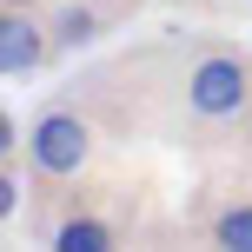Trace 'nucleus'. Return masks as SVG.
I'll use <instances>...</instances> for the list:
<instances>
[{
    "instance_id": "obj_1",
    "label": "nucleus",
    "mask_w": 252,
    "mask_h": 252,
    "mask_svg": "<svg viewBox=\"0 0 252 252\" xmlns=\"http://www.w3.org/2000/svg\"><path fill=\"white\" fill-rule=\"evenodd\" d=\"M179 100H186L192 120L206 126H252V53H232V47H206L186 60L179 73Z\"/></svg>"
},
{
    "instance_id": "obj_2",
    "label": "nucleus",
    "mask_w": 252,
    "mask_h": 252,
    "mask_svg": "<svg viewBox=\"0 0 252 252\" xmlns=\"http://www.w3.org/2000/svg\"><path fill=\"white\" fill-rule=\"evenodd\" d=\"M27 153H33V166L47 179H73L87 173L93 159V126L73 113V106H47V113L33 120V133H27Z\"/></svg>"
},
{
    "instance_id": "obj_3",
    "label": "nucleus",
    "mask_w": 252,
    "mask_h": 252,
    "mask_svg": "<svg viewBox=\"0 0 252 252\" xmlns=\"http://www.w3.org/2000/svg\"><path fill=\"white\" fill-rule=\"evenodd\" d=\"M47 60H53V27L40 20L33 7L13 0V7L0 13V73H7V80H27V73H40Z\"/></svg>"
},
{
    "instance_id": "obj_4",
    "label": "nucleus",
    "mask_w": 252,
    "mask_h": 252,
    "mask_svg": "<svg viewBox=\"0 0 252 252\" xmlns=\"http://www.w3.org/2000/svg\"><path fill=\"white\" fill-rule=\"evenodd\" d=\"M100 7L106 0H66L60 13H53V53H80V47H93L100 40Z\"/></svg>"
},
{
    "instance_id": "obj_5",
    "label": "nucleus",
    "mask_w": 252,
    "mask_h": 252,
    "mask_svg": "<svg viewBox=\"0 0 252 252\" xmlns=\"http://www.w3.org/2000/svg\"><path fill=\"white\" fill-rule=\"evenodd\" d=\"M53 246L60 252H106V246H120V232L106 226L100 213H66L60 232H53Z\"/></svg>"
},
{
    "instance_id": "obj_6",
    "label": "nucleus",
    "mask_w": 252,
    "mask_h": 252,
    "mask_svg": "<svg viewBox=\"0 0 252 252\" xmlns=\"http://www.w3.org/2000/svg\"><path fill=\"white\" fill-rule=\"evenodd\" d=\"M213 246H239V252H252V199H232L226 213H213Z\"/></svg>"
},
{
    "instance_id": "obj_7",
    "label": "nucleus",
    "mask_w": 252,
    "mask_h": 252,
    "mask_svg": "<svg viewBox=\"0 0 252 252\" xmlns=\"http://www.w3.org/2000/svg\"><path fill=\"white\" fill-rule=\"evenodd\" d=\"M20 213V173H13V159L0 166V219H13Z\"/></svg>"
},
{
    "instance_id": "obj_8",
    "label": "nucleus",
    "mask_w": 252,
    "mask_h": 252,
    "mask_svg": "<svg viewBox=\"0 0 252 252\" xmlns=\"http://www.w3.org/2000/svg\"><path fill=\"white\" fill-rule=\"evenodd\" d=\"M13 146H20V120H13V113H0V153L13 159Z\"/></svg>"
},
{
    "instance_id": "obj_9",
    "label": "nucleus",
    "mask_w": 252,
    "mask_h": 252,
    "mask_svg": "<svg viewBox=\"0 0 252 252\" xmlns=\"http://www.w3.org/2000/svg\"><path fill=\"white\" fill-rule=\"evenodd\" d=\"M106 7H139V0H106Z\"/></svg>"
}]
</instances>
